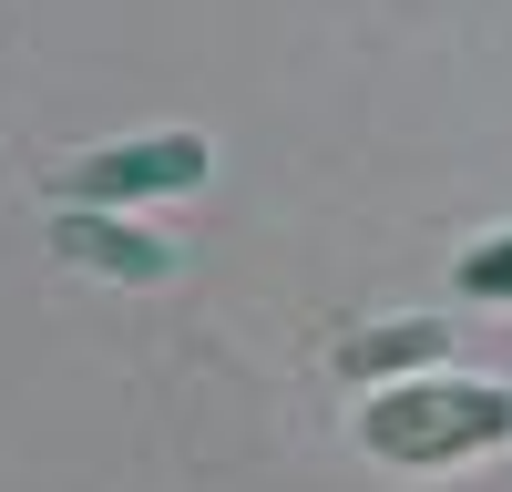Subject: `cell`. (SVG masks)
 Listing matches in <instances>:
<instances>
[{
	"instance_id": "obj_1",
	"label": "cell",
	"mask_w": 512,
	"mask_h": 492,
	"mask_svg": "<svg viewBox=\"0 0 512 492\" xmlns=\"http://www.w3.org/2000/svg\"><path fill=\"white\" fill-rule=\"evenodd\" d=\"M359 451H379L400 472H451V462H482V451H512V380H482V369L390 380L359 410Z\"/></svg>"
},
{
	"instance_id": "obj_2",
	"label": "cell",
	"mask_w": 512,
	"mask_h": 492,
	"mask_svg": "<svg viewBox=\"0 0 512 492\" xmlns=\"http://www.w3.org/2000/svg\"><path fill=\"white\" fill-rule=\"evenodd\" d=\"M205 134H123V144H93V154H72L52 195L62 205H154V195H195L205 185Z\"/></svg>"
},
{
	"instance_id": "obj_3",
	"label": "cell",
	"mask_w": 512,
	"mask_h": 492,
	"mask_svg": "<svg viewBox=\"0 0 512 492\" xmlns=\"http://www.w3.org/2000/svg\"><path fill=\"white\" fill-rule=\"evenodd\" d=\"M52 257L82 267V277H113V287H164L185 267V246L154 236L134 205H62L52 216Z\"/></svg>"
},
{
	"instance_id": "obj_4",
	"label": "cell",
	"mask_w": 512,
	"mask_h": 492,
	"mask_svg": "<svg viewBox=\"0 0 512 492\" xmlns=\"http://www.w3.org/2000/svg\"><path fill=\"white\" fill-rule=\"evenodd\" d=\"M420 369H451V318H379L359 339H338V380H359V390L420 380Z\"/></svg>"
},
{
	"instance_id": "obj_5",
	"label": "cell",
	"mask_w": 512,
	"mask_h": 492,
	"mask_svg": "<svg viewBox=\"0 0 512 492\" xmlns=\"http://www.w3.org/2000/svg\"><path fill=\"white\" fill-rule=\"evenodd\" d=\"M461 298L472 308H512V226H492L482 246H461Z\"/></svg>"
}]
</instances>
